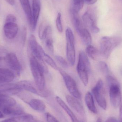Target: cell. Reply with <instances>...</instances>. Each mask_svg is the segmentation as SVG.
<instances>
[{"instance_id":"cell-20","label":"cell","mask_w":122,"mask_h":122,"mask_svg":"<svg viewBox=\"0 0 122 122\" xmlns=\"http://www.w3.org/2000/svg\"><path fill=\"white\" fill-rule=\"evenodd\" d=\"M19 1L27 17L29 25L31 29L32 24V14L29 0H19Z\"/></svg>"},{"instance_id":"cell-9","label":"cell","mask_w":122,"mask_h":122,"mask_svg":"<svg viewBox=\"0 0 122 122\" xmlns=\"http://www.w3.org/2000/svg\"><path fill=\"white\" fill-rule=\"evenodd\" d=\"M52 35V28L50 25L46 26L39 33V37L44 42L46 48L50 52L53 53L54 47Z\"/></svg>"},{"instance_id":"cell-37","label":"cell","mask_w":122,"mask_h":122,"mask_svg":"<svg viewBox=\"0 0 122 122\" xmlns=\"http://www.w3.org/2000/svg\"><path fill=\"white\" fill-rule=\"evenodd\" d=\"M120 122H122V103H121L120 105Z\"/></svg>"},{"instance_id":"cell-30","label":"cell","mask_w":122,"mask_h":122,"mask_svg":"<svg viewBox=\"0 0 122 122\" xmlns=\"http://www.w3.org/2000/svg\"><path fill=\"white\" fill-rule=\"evenodd\" d=\"M107 83L109 87L114 85H120L119 82L117 79L110 75L106 76Z\"/></svg>"},{"instance_id":"cell-1","label":"cell","mask_w":122,"mask_h":122,"mask_svg":"<svg viewBox=\"0 0 122 122\" xmlns=\"http://www.w3.org/2000/svg\"><path fill=\"white\" fill-rule=\"evenodd\" d=\"M30 65L36 85L39 90H45L44 74L48 72V69L44 62L38 60L31 54L30 58Z\"/></svg>"},{"instance_id":"cell-43","label":"cell","mask_w":122,"mask_h":122,"mask_svg":"<svg viewBox=\"0 0 122 122\" xmlns=\"http://www.w3.org/2000/svg\"><path fill=\"white\" fill-rule=\"evenodd\" d=\"M121 73H122V71H121Z\"/></svg>"},{"instance_id":"cell-32","label":"cell","mask_w":122,"mask_h":122,"mask_svg":"<svg viewBox=\"0 0 122 122\" xmlns=\"http://www.w3.org/2000/svg\"><path fill=\"white\" fill-rule=\"evenodd\" d=\"M55 57L56 61L63 68L67 69L69 67L68 63L63 57L59 56H56Z\"/></svg>"},{"instance_id":"cell-11","label":"cell","mask_w":122,"mask_h":122,"mask_svg":"<svg viewBox=\"0 0 122 122\" xmlns=\"http://www.w3.org/2000/svg\"><path fill=\"white\" fill-rule=\"evenodd\" d=\"M110 102L112 107L117 108L122 102V94L120 85H114L109 87Z\"/></svg>"},{"instance_id":"cell-19","label":"cell","mask_w":122,"mask_h":122,"mask_svg":"<svg viewBox=\"0 0 122 122\" xmlns=\"http://www.w3.org/2000/svg\"><path fill=\"white\" fill-rule=\"evenodd\" d=\"M13 72L5 68H0V84L8 83L14 79Z\"/></svg>"},{"instance_id":"cell-16","label":"cell","mask_w":122,"mask_h":122,"mask_svg":"<svg viewBox=\"0 0 122 122\" xmlns=\"http://www.w3.org/2000/svg\"><path fill=\"white\" fill-rule=\"evenodd\" d=\"M1 112L5 115L15 117L20 116L25 114L23 107L16 104L5 108Z\"/></svg>"},{"instance_id":"cell-8","label":"cell","mask_w":122,"mask_h":122,"mask_svg":"<svg viewBox=\"0 0 122 122\" xmlns=\"http://www.w3.org/2000/svg\"><path fill=\"white\" fill-rule=\"evenodd\" d=\"M82 21L84 25L94 33L99 32L100 29L97 26L96 19L94 13L92 10H89L83 14Z\"/></svg>"},{"instance_id":"cell-41","label":"cell","mask_w":122,"mask_h":122,"mask_svg":"<svg viewBox=\"0 0 122 122\" xmlns=\"http://www.w3.org/2000/svg\"><path fill=\"white\" fill-rule=\"evenodd\" d=\"M4 117V115L3 113L0 111V119L3 118Z\"/></svg>"},{"instance_id":"cell-40","label":"cell","mask_w":122,"mask_h":122,"mask_svg":"<svg viewBox=\"0 0 122 122\" xmlns=\"http://www.w3.org/2000/svg\"><path fill=\"white\" fill-rule=\"evenodd\" d=\"M96 122H102V120L100 117H99L97 120Z\"/></svg>"},{"instance_id":"cell-6","label":"cell","mask_w":122,"mask_h":122,"mask_svg":"<svg viewBox=\"0 0 122 122\" xmlns=\"http://www.w3.org/2000/svg\"><path fill=\"white\" fill-rule=\"evenodd\" d=\"M92 92L99 106L104 110H106L107 102L104 96L103 81L102 80L99 79L97 81L92 89Z\"/></svg>"},{"instance_id":"cell-10","label":"cell","mask_w":122,"mask_h":122,"mask_svg":"<svg viewBox=\"0 0 122 122\" xmlns=\"http://www.w3.org/2000/svg\"><path fill=\"white\" fill-rule=\"evenodd\" d=\"M29 44L31 54L39 60L44 61L43 58L45 54V51L42 47L38 43L34 35L32 34L29 36Z\"/></svg>"},{"instance_id":"cell-35","label":"cell","mask_w":122,"mask_h":122,"mask_svg":"<svg viewBox=\"0 0 122 122\" xmlns=\"http://www.w3.org/2000/svg\"><path fill=\"white\" fill-rule=\"evenodd\" d=\"M85 3L87 5H92L95 3L97 0H84Z\"/></svg>"},{"instance_id":"cell-29","label":"cell","mask_w":122,"mask_h":122,"mask_svg":"<svg viewBox=\"0 0 122 122\" xmlns=\"http://www.w3.org/2000/svg\"><path fill=\"white\" fill-rule=\"evenodd\" d=\"M99 67L101 71L106 75H110V70L107 64L104 61H101L99 63Z\"/></svg>"},{"instance_id":"cell-18","label":"cell","mask_w":122,"mask_h":122,"mask_svg":"<svg viewBox=\"0 0 122 122\" xmlns=\"http://www.w3.org/2000/svg\"><path fill=\"white\" fill-rule=\"evenodd\" d=\"M71 13L75 28L77 33L80 36L84 30L86 28L85 27L83 21L81 20L79 16V13L73 12H71Z\"/></svg>"},{"instance_id":"cell-15","label":"cell","mask_w":122,"mask_h":122,"mask_svg":"<svg viewBox=\"0 0 122 122\" xmlns=\"http://www.w3.org/2000/svg\"><path fill=\"white\" fill-rule=\"evenodd\" d=\"M4 34L9 39L14 38L18 34L19 27L16 23H5L4 26Z\"/></svg>"},{"instance_id":"cell-7","label":"cell","mask_w":122,"mask_h":122,"mask_svg":"<svg viewBox=\"0 0 122 122\" xmlns=\"http://www.w3.org/2000/svg\"><path fill=\"white\" fill-rule=\"evenodd\" d=\"M18 86L21 90H25L43 97H48L50 95L49 91H41L37 87L35 83L30 81L23 80L16 82Z\"/></svg>"},{"instance_id":"cell-5","label":"cell","mask_w":122,"mask_h":122,"mask_svg":"<svg viewBox=\"0 0 122 122\" xmlns=\"http://www.w3.org/2000/svg\"><path fill=\"white\" fill-rule=\"evenodd\" d=\"M58 70L64 79L67 90L71 96L78 99H81V94L75 80L62 69H59Z\"/></svg>"},{"instance_id":"cell-44","label":"cell","mask_w":122,"mask_h":122,"mask_svg":"<svg viewBox=\"0 0 122 122\" xmlns=\"http://www.w3.org/2000/svg\"></svg>"},{"instance_id":"cell-31","label":"cell","mask_w":122,"mask_h":122,"mask_svg":"<svg viewBox=\"0 0 122 122\" xmlns=\"http://www.w3.org/2000/svg\"><path fill=\"white\" fill-rule=\"evenodd\" d=\"M56 25L58 31L60 33H62L63 31V26L62 23L61 14L60 13H59L57 15L56 20Z\"/></svg>"},{"instance_id":"cell-12","label":"cell","mask_w":122,"mask_h":122,"mask_svg":"<svg viewBox=\"0 0 122 122\" xmlns=\"http://www.w3.org/2000/svg\"><path fill=\"white\" fill-rule=\"evenodd\" d=\"M4 59L10 68L14 71L18 76H19L21 71V67L16 55L14 53H9L5 56Z\"/></svg>"},{"instance_id":"cell-27","label":"cell","mask_w":122,"mask_h":122,"mask_svg":"<svg viewBox=\"0 0 122 122\" xmlns=\"http://www.w3.org/2000/svg\"><path fill=\"white\" fill-rule=\"evenodd\" d=\"M80 37L82 38L84 43L87 46L91 45L92 41V36L89 31L86 28H85Z\"/></svg>"},{"instance_id":"cell-22","label":"cell","mask_w":122,"mask_h":122,"mask_svg":"<svg viewBox=\"0 0 122 122\" xmlns=\"http://www.w3.org/2000/svg\"><path fill=\"white\" fill-rule=\"evenodd\" d=\"M56 100L58 104L65 110L66 113L70 117L72 122H79L73 112H72L71 110L70 109L69 107L61 98H60L59 97L57 96L56 97Z\"/></svg>"},{"instance_id":"cell-3","label":"cell","mask_w":122,"mask_h":122,"mask_svg":"<svg viewBox=\"0 0 122 122\" xmlns=\"http://www.w3.org/2000/svg\"><path fill=\"white\" fill-rule=\"evenodd\" d=\"M122 38L118 36H104L100 41V49L102 55L109 58L113 49L122 43Z\"/></svg>"},{"instance_id":"cell-25","label":"cell","mask_w":122,"mask_h":122,"mask_svg":"<svg viewBox=\"0 0 122 122\" xmlns=\"http://www.w3.org/2000/svg\"><path fill=\"white\" fill-rule=\"evenodd\" d=\"M84 3V0H72L71 12L79 13L83 8Z\"/></svg>"},{"instance_id":"cell-38","label":"cell","mask_w":122,"mask_h":122,"mask_svg":"<svg viewBox=\"0 0 122 122\" xmlns=\"http://www.w3.org/2000/svg\"><path fill=\"white\" fill-rule=\"evenodd\" d=\"M6 2L11 5L13 6L15 4V0H5Z\"/></svg>"},{"instance_id":"cell-39","label":"cell","mask_w":122,"mask_h":122,"mask_svg":"<svg viewBox=\"0 0 122 122\" xmlns=\"http://www.w3.org/2000/svg\"><path fill=\"white\" fill-rule=\"evenodd\" d=\"M0 122H15L13 120L12 118L8 119L5 120H3Z\"/></svg>"},{"instance_id":"cell-28","label":"cell","mask_w":122,"mask_h":122,"mask_svg":"<svg viewBox=\"0 0 122 122\" xmlns=\"http://www.w3.org/2000/svg\"><path fill=\"white\" fill-rule=\"evenodd\" d=\"M44 61L46 62L48 65L55 70L58 69L57 65L56 64L53 59L48 54L45 53L43 58Z\"/></svg>"},{"instance_id":"cell-33","label":"cell","mask_w":122,"mask_h":122,"mask_svg":"<svg viewBox=\"0 0 122 122\" xmlns=\"http://www.w3.org/2000/svg\"><path fill=\"white\" fill-rule=\"evenodd\" d=\"M46 117L47 122H60L50 113H46Z\"/></svg>"},{"instance_id":"cell-26","label":"cell","mask_w":122,"mask_h":122,"mask_svg":"<svg viewBox=\"0 0 122 122\" xmlns=\"http://www.w3.org/2000/svg\"><path fill=\"white\" fill-rule=\"evenodd\" d=\"M86 54L92 59L95 60L98 55V51L97 49L92 45L87 46L86 49Z\"/></svg>"},{"instance_id":"cell-23","label":"cell","mask_w":122,"mask_h":122,"mask_svg":"<svg viewBox=\"0 0 122 122\" xmlns=\"http://www.w3.org/2000/svg\"><path fill=\"white\" fill-rule=\"evenodd\" d=\"M85 102L89 110L95 114H97V110L95 105L93 96L90 92H87L85 96Z\"/></svg>"},{"instance_id":"cell-21","label":"cell","mask_w":122,"mask_h":122,"mask_svg":"<svg viewBox=\"0 0 122 122\" xmlns=\"http://www.w3.org/2000/svg\"><path fill=\"white\" fill-rule=\"evenodd\" d=\"M27 103L33 109L37 112H43L46 110V105L41 100L36 99H31L28 100Z\"/></svg>"},{"instance_id":"cell-17","label":"cell","mask_w":122,"mask_h":122,"mask_svg":"<svg viewBox=\"0 0 122 122\" xmlns=\"http://www.w3.org/2000/svg\"><path fill=\"white\" fill-rule=\"evenodd\" d=\"M15 100L9 95L0 93V111L16 104Z\"/></svg>"},{"instance_id":"cell-2","label":"cell","mask_w":122,"mask_h":122,"mask_svg":"<svg viewBox=\"0 0 122 122\" xmlns=\"http://www.w3.org/2000/svg\"><path fill=\"white\" fill-rule=\"evenodd\" d=\"M77 71L83 84L86 86L89 82V74L91 70L90 62L87 55L81 51L79 54Z\"/></svg>"},{"instance_id":"cell-24","label":"cell","mask_w":122,"mask_h":122,"mask_svg":"<svg viewBox=\"0 0 122 122\" xmlns=\"http://www.w3.org/2000/svg\"><path fill=\"white\" fill-rule=\"evenodd\" d=\"M15 122H44L35 118L29 114H24L20 116L12 117Z\"/></svg>"},{"instance_id":"cell-34","label":"cell","mask_w":122,"mask_h":122,"mask_svg":"<svg viewBox=\"0 0 122 122\" xmlns=\"http://www.w3.org/2000/svg\"><path fill=\"white\" fill-rule=\"evenodd\" d=\"M16 18L14 15L12 14H8L6 16L5 19V23H16Z\"/></svg>"},{"instance_id":"cell-14","label":"cell","mask_w":122,"mask_h":122,"mask_svg":"<svg viewBox=\"0 0 122 122\" xmlns=\"http://www.w3.org/2000/svg\"><path fill=\"white\" fill-rule=\"evenodd\" d=\"M41 3L39 0H33L32 1V24L30 29L32 31L36 30L41 11Z\"/></svg>"},{"instance_id":"cell-36","label":"cell","mask_w":122,"mask_h":122,"mask_svg":"<svg viewBox=\"0 0 122 122\" xmlns=\"http://www.w3.org/2000/svg\"><path fill=\"white\" fill-rule=\"evenodd\" d=\"M105 122H119L114 117H110L108 118Z\"/></svg>"},{"instance_id":"cell-42","label":"cell","mask_w":122,"mask_h":122,"mask_svg":"<svg viewBox=\"0 0 122 122\" xmlns=\"http://www.w3.org/2000/svg\"><path fill=\"white\" fill-rule=\"evenodd\" d=\"M2 57H1V56H0V61H1V60H2Z\"/></svg>"},{"instance_id":"cell-4","label":"cell","mask_w":122,"mask_h":122,"mask_svg":"<svg viewBox=\"0 0 122 122\" xmlns=\"http://www.w3.org/2000/svg\"><path fill=\"white\" fill-rule=\"evenodd\" d=\"M66 54L67 60L71 66L74 65L75 61V40L73 32L70 28L65 31Z\"/></svg>"},{"instance_id":"cell-13","label":"cell","mask_w":122,"mask_h":122,"mask_svg":"<svg viewBox=\"0 0 122 122\" xmlns=\"http://www.w3.org/2000/svg\"><path fill=\"white\" fill-rule=\"evenodd\" d=\"M66 98L67 103L70 107L80 116L82 117H85V113L84 107L81 103L78 101V99L69 95H67Z\"/></svg>"}]
</instances>
